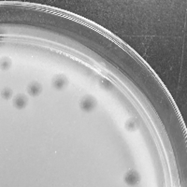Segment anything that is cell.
I'll list each match as a JSON object with an SVG mask.
<instances>
[{"mask_svg": "<svg viewBox=\"0 0 187 187\" xmlns=\"http://www.w3.org/2000/svg\"><path fill=\"white\" fill-rule=\"evenodd\" d=\"M139 180V176L138 174L134 172V171H131V172H129L127 175H126V178H125V181H127V183L129 184H134L138 181Z\"/></svg>", "mask_w": 187, "mask_h": 187, "instance_id": "1", "label": "cell"}, {"mask_svg": "<svg viewBox=\"0 0 187 187\" xmlns=\"http://www.w3.org/2000/svg\"><path fill=\"white\" fill-rule=\"evenodd\" d=\"M95 106V102L93 99L91 98H86L82 102V108L84 110H91Z\"/></svg>", "mask_w": 187, "mask_h": 187, "instance_id": "2", "label": "cell"}, {"mask_svg": "<svg viewBox=\"0 0 187 187\" xmlns=\"http://www.w3.org/2000/svg\"><path fill=\"white\" fill-rule=\"evenodd\" d=\"M25 103H26V99L23 97H18L14 101V104L17 108H23L25 106Z\"/></svg>", "mask_w": 187, "mask_h": 187, "instance_id": "3", "label": "cell"}, {"mask_svg": "<svg viewBox=\"0 0 187 187\" xmlns=\"http://www.w3.org/2000/svg\"><path fill=\"white\" fill-rule=\"evenodd\" d=\"M28 92H29L30 95H38V93L40 92V87H39V85H38V84H32L31 86L29 87Z\"/></svg>", "mask_w": 187, "mask_h": 187, "instance_id": "4", "label": "cell"}, {"mask_svg": "<svg viewBox=\"0 0 187 187\" xmlns=\"http://www.w3.org/2000/svg\"><path fill=\"white\" fill-rule=\"evenodd\" d=\"M54 86L56 87V88H62L64 85H65V80L63 78H58L54 80Z\"/></svg>", "mask_w": 187, "mask_h": 187, "instance_id": "5", "label": "cell"}, {"mask_svg": "<svg viewBox=\"0 0 187 187\" xmlns=\"http://www.w3.org/2000/svg\"><path fill=\"white\" fill-rule=\"evenodd\" d=\"M3 95L6 98H9V97L11 95V92L9 90H5L4 92H3Z\"/></svg>", "mask_w": 187, "mask_h": 187, "instance_id": "6", "label": "cell"}]
</instances>
